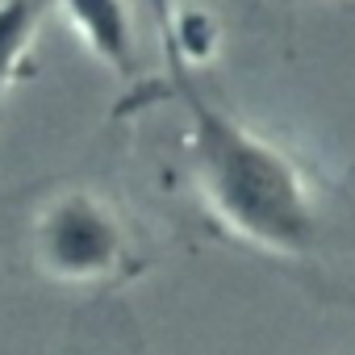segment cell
<instances>
[{"mask_svg": "<svg viewBox=\"0 0 355 355\" xmlns=\"http://www.w3.org/2000/svg\"><path fill=\"white\" fill-rule=\"evenodd\" d=\"M0 259L51 288L109 297L150 268V234L96 171L0 189Z\"/></svg>", "mask_w": 355, "mask_h": 355, "instance_id": "7a4b0ae2", "label": "cell"}, {"mask_svg": "<svg viewBox=\"0 0 355 355\" xmlns=\"http://www.w3.org/2000/svg\"><path fill=\"white\" fill-rule=\"evenodd\" d=\"M63 9L71 34L121 80H142V51H138V21L130 0H51Z\"/></svg>", "mask_w": 355, "mask_h": 355, "instance_id": "3957f363", "label": "cell"}, {"mask_svg": "<svg viewBox=\"0 0 355 355\" xmlns=\"http://www.w3.org/2000/svg\"><path fill=\"white\" fill-rule=\"evenodd\" d=\"M347 180H351V184H355V167H351V175H347Z\"/></svg>", "mask_w": 355, "mask_h": 355, "instance_id": "8992f818", "label": "cell"}, {"mask_svg": "<svg viewBox=\"0 0 355 355\" xmlns=\"http://www.w3.org/2000/svg\"><path fill=\"white\" fill-rule=\"evenodd\" d=\"M55 355H146V343L138 318L121 301L96 297L88 309L71 318Z\"/></svg>", "mask_w": 355, "mask_h": 355, "instance_id": "277c9868", "label": "cell"}, {"mask_svg": "<svg viewBox=\"0 0 355 355\" xmlns=\"http://www.w3.org/2000/svg\"><path fill=\"white\" fill-rule=\"evenodd\" d=\"M51 9V0H0V121H5V101L13 84L30 76L26 63Z\"/></svg>", "mask_w": 355, "mask_h": 355, "instance_id": "5b68a950", "label": "cell"}, {"mask_svg": "<svg viewBox=\"0 0 355 355\" xmlns=\"http://www.w3.org/2000/svg\"><path fill=\"white\" fill-rule=\"evenodd\" d=\"M159 30L167 88L184 113L175 159L201 226L293 276L309 297L355 309V184L330 180L297 146L218 105L197 84L171 30L163 21Z\"/></svg>", "mask_w": 355, "mask_h": 355, "instance_id": "6da1fadb", "label": "cell"}]
</instances>
